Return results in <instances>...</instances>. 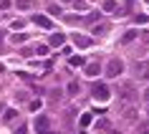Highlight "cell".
I'll return each instance as SVG.
<instances>
[{
    "instance_id": "cell-21",
    "label": "cell",
    "mask_w": 149,
    "mask_h": 134,
    "mask_svg": "<svg viewBox=\"0 0 149 134\" xmlns=\"http://www.w3.org/2000/svg\"><path fill=\"white\" fill-rule=\"evenodd\" d=\"M48 13H51V15H61V8H58V5H48Z\"/></svg>"
},
{
    "instance_id": "cell-8",
    "label": "cell",
    "mask_w": 149,
    "mask_h": 134,
    "mask_svg": "<svg viewBox=\"0 0 149 134\" xmlns=\"http://www.w3.org/2000/svg\"><path fill=\"white\" fill-rule=\"evenodd\" d=\"M33 23L40 25V28H53V23H51V18H48V15H33Z\"/></svg>"
},
{
    "instance_id": "cell-10",
    "label": "cell",
    "mask_w": 149,
    "mask_h": 134,
    "mask_svg": "<svg viewBox=\"0 0 149 134\" xmlns=\"http://www.w3.org/2000/svg\"><path fill=\"white\" fill-rule=\"evenodd\" d=\"M61 96H63V89H51L48 91V101H61Z\"/></svg>"
},
{
    "instance_id": "cell-1",
    "label": "cell",
    "mask_w": 149,
    "mask_h": 134,
    "mask_svg": "<svg viewBox=\"0 0 149 134\" xmlns=\"http://www.w3.org/2000/svg\"><path fill=\"white\" fill-rule=\"evenodd\" d=\"M91 96H94L96 101H106L111 96V89L106 86V84H101V81H96L94 86H91Z\"/></svg>"
},
{
    "instance_id": "cell-24",
    "label": "cell",
    "mask_w": 149,
    "mask_h": 134,
    "mask_svg": "<svg viewBox=\"0 0 149 134\" xmlns=\"http://www.w3.org/2000/svg\"><path fill=\"white\" fill-rule=\"evenodd\" d=\"M13 40H15V43H23V40H25V33H15V36H13Z\"/></svg>"
},
{
    "instance_id": "cell-12",
    "label": "cell",
    "mask_w": 149,
    "mask_h": 134,
    "mask_svg": "<svg viewBox=\"0 0 149 134\" xmlns=\"http://www.w3.org/2000/svg\"><path fill=\"white\" fill-rule=\"evenodd\" d=\"M101 8H104V13H114V10H116V3H114V0H106Z\"/></svg>"
},
{
    "instance_id": "cell-3",
    "label": "cell",
    "mask_w": 149,
    "mask_h": 134,
    "mask_svg": "<svg viewBox=\"0 0 149 134\" xmlns=\"http://www.w3.org/2000/svg\"><path fill=\"white\" fill-rule=\"evenodd\" d=\"M71 40H73L79 48H91V46H94V38H91V36H81V33H73Z\"/></svg>"
},
{
    "instance_id": "cell-25",
    "label": "cell",
    "mask_w": 149,
    "mask_h": 134,
    "mask_svg": "<svg viewBox=\"0 0 149 134\" xmlns=\"http://www.w3.org/2000/svg\"><path fill=\"white\" fill-rule=\"evenodd\" d=\"M15 134H28V126H18V129H15Z\"/></svg>"
},
{
    "instance_id": "cell-20",
    "label": "cell",
    "mask_w": 149,
    "mask_h": 134,
    "mask_svg": "<svg viewBox=\"0 0 149 134\" xmlns=\"http://www.w3.org/2000/svg\"><path fill=\"white\" fill-rule=\"evenodd\" d=\"M18 8H20V10H28V8H31V0H18Z\"/></svg>"
},
{
    "instance_id": "cell-13",
    "label": "cell",
    "mask_w": 149,
    "mask_h": 134,
    "mask_svg": "<svg viewBox=\"0 0 149 134\" xmlns=\"http://www.w3.org/2000/svg\"><path fill=\"white\" fill-rule=\"evenodd\" d=\"M66 91H68L71 96H76V94H79V91H81V89H79V81H71V84H68V89H66Z\"/></svg>"
},
{
    "instance_id": "cell-26",
    "label": "cell",
    "mask_w": 149,
    "mask_h": 134,
    "mask_svg": "<svg viewBox=\"0 0 149 134\" xmlns=\"http://www.w3.org/2000/svg\"><path fill=\"white\" fill-rule=\"evenodd\" d=\"M144 101L149 104V89H147V91H144Z\"/></svg>"
},
{
    "instance_id": "cell-7",
    "label": "cell",
    "mask_w": 149,
    "mask_h": 134,
    "mask_svg": "<svg viewBox=\"0 0 149 134\" xmlns=\"http://www.w3.org/2000/svg\"><path fill=\"white\" fill-rule=\"evenodd\" d=\"M84 73H86L88 79H96V76L101 73V66H99V63H88L86 68H84Z\"/></svg>"
},
{
    "instance_id": "cell-4",
    "label": "cell",
    "mask_w": 149,
    "mask_h": 134,
    "mask_svg": "<svg viewBox=\"0 0 149 134\" xmlns=\"http://www.w3.org/2000/svg\"><path fill=\"white\" fill-rule=\"evenodd\" d=\"M36 129H38V134H51L48 132V117L38 114V117H36Z\"/></svg>"
},
{
    "instance_id": "cell-31",
    "label": "cell",
    "mask_w": 149,
    "mask_h": 134,
    "mask_svg": "<svg viewBox=\"0 0 149 134\" xmlns=\"http://www.w3.org/2000/svg\"><path fill=\"white\" fill-rule=\"evenodd\" d=\"M147 3H149V0H147Z\"/></svg>"
},
{
    "instance_id": "cell-9",
    "label": "cell",
    "mask_w": 149,
    "mask_h": 134,
    "mask_svg": "<svg viewBox=\"0 0 149 134\" xmlns=\"http://www.w3.org/2000/svg\"><path fill=\"white\" fill-rule=\"evenodd\" d=\"M119 96H121V99H134V91H132V86H119Z\"/></svg>"
},
{
    "instance_id": "cell-30",
    "label": "cell",
    "mask_w": 149,
    "mask_h": 134,
    "mask_svg": "<svg viewBox=\"0 0 149 134\" xmlns=\"http://www.w3.org/2000/svg\"><path fill=\"white\" fill-rule=\"evenodd\" d=\"M147 111H149V104H147Z\"/></svg>"
},
{
    "instance_id": "cell-14",
    "label": "cell",
    "mask_w": 149,
    "mask_h": 134,
    "mask_svg": "<svg viewBox=\"0 0 149 134\" xmlns=\"http://www.w3.org/2000/svg\"><path fill=\"white\" fill-rule=\"evenodd\" d=\"M68 63H71V66H84V58H81V56H71Z\"/></svg>"
},
{
    "instance_id": "cell-18",
    "label": "cell",
    "mask_w": 149,
    "mask_h": 134,
    "mask_svg": "<svg viewBox=\"0 0 149 134\" xmlns=\"http://www.w3.org/2000/svg\"><path fill=\"white\" fill-rule=\"evenodd\" d=\"M79 121H81V126H88V124H91V114H84Z\"/></svg>"
},
{
    "instance_id": "cell-16",
    "label": "cell",
    "mask_w": 149,
    "mask_h": 134,
    "mask_svg": "<svg viewBox=\"0 0 149 134\" xmlns=\"http://www.w3.org/2000/svg\"><path fill=\"white\" fill-rule=\"evenodd\" d=\"M134 38H136V31H126L121 40H124V43H129V40H134Z\"/></svg>"
},
{
    "instance_id": "cell-27",
    "label": "cell",
    "mask_w": 149,
    "mask_h": 134,
    "mask_svg": "<svg viewBox=\"0 0 149 134\" xmlns=\"http://www.w3.org/2000/svg\"><path fill=\"white\" fill-rule=\"evenodd\" d=\"M141 129H149V121H144V124H141Z\"/></svg>"
},
{
    "instance_id": "cell-29",
    "label": "cell",
    "mask_w": 149,
    "mask_h": 134,
    "mask_svg": "<svg viewBox=\"0 0 149 134\" xmlns=\"http://www.w3.org/2000/svg\"><path fill=\"white\" fill-rule=\"evenodd\" d=\"M0 43H3V33H0Z\"/></svg>"
},
{
    "instance_id": "cell-22",
    "label": "cell",
    "mask_w": 149,
    "mask_h": 134,
    "mask_svg": "<svg viewBox=\"0 0 149 134\" xmlns=\"http://www.w3.org/2000/svg\"><path fill=\"white\" fill-rule=\"evenodd\" d=\"M76 117V106H68V111H66V119H73Z\"/></svg>"
},
{
    "instance_id": "cell-6",
    "label": "cell",
    "mask_w": 149,
    "mask_h": 134,
    "mask_svg": "<svg viewBox=\"0 0 149 134\" xmlns=\"http://www.w3.org/2000/svg\"><path fill=\"white\" fill-rule=\"evenodd\" d=\"M63 43H66V36H63V33H53V36L48 38V46L51 48H61Z\"/></svg>"
},
{
    "instance_id": "cell-2",
    "label": "cell",
    "mask_w": 149,
    "mask_h": 134,
    "mask_svg": "<svg viewBox=\"0 0 149 134\" xmlns=\"http://www.w3.org/2000/svg\"><path fill=\"white\" fill-rule=\"evenodd\" d=\"M121 71H124V63H121V58H111V61L106 63V68H104V73H106L109 79L121 76Z\"/></svg>"
},
{
    "instance_id": "cell-23",
    "label": "cell",
    "mask_w": 149,
    "mask_h": 134,
    "mask_svg": "<svg viewBox=\"0 0 149 134\" xmlns=\"http://www.w3.org/2000/svg\"><path fill=\"white\" fill-rule=\"evenodd\" d=\"M96 18H99V13H88V15H86V23H96Z\"/></svg>"
},
{
    "instance_id": "cell-5",
    "label": "cell",
    "mask_w": 149,
    "mask_h": 134,
    "mask_svg": "<svg viewBox=\"0 0 149 134\" xmlns=\"http://www.w3.org/2000/svg\"><path fill=\"white\" fill-rule=\"evenodd\" d=\"M134 76L136 79H149V63H136L134 66Z\"/></svg>"
},
{
    "instance_id": "cell-17",
    "label": "cell",
    "mask_w": 149,
    "mask_h": 134,
    "mask_svg": "<svg viewBox=\"0 0 149 134\" xmlns=\"http://www.w3.org/2000/svg\"><path fill=\"white\" fill-rule=\"evenodd\" d=\"M18 117V111L15 109H10V111H5V121H13V119Z\"/></svg>"
},
{
    "instance_id": "cell-11",
    "label": "cell",
    "mask_w": 149,
    "mask_h": 134,
    "mask_svg": "<svg viewBox=\"0 0 149 134\" xmlns=\"http://www.w3.org/2000/svg\"><path fill=\"white\" fill-rule=\"evenodd\" d=\"M106 31H111V25H106V23H99V25H94V33H96V36H104Z\"/></svg>"
},
{
    "instance_id": "cell-28",
    "label": "cell",
    "mask_w": 149,
    "mask_h": 134,
    "mask_svg": "<svg viewBox=\"0 0 149 134\" xmlns=\"http://www.w3.org/2000/svg\"><path fill=\"white\" fill-rule=\"evenodd\" d=\"M63 3H73V0H63Z\"/></svg>"
},
{
    "instance_id": "cell-19",
    "label": "cell",
    "mask_w": 149,
    "mask_h": 134,
    "mask_svg": "<svg viewBox=\"0 0 149 134\" xmlns=\"http://www.w3.org/2000/svg\"><path fill=\"white\" fill-rule=\"evenodd\" d=\"M48 48H51V46H36V53H38V56H46Z\"/></svg>"
},
{
    "instance_id": "cell-15",
    "label": "cell",
    "mask_w": 149,
    "mask_h": 134,
    "mask_svg": "<svg viewBox=\"0 0 149 134\" xmlns=\"http://www.w3.org/2000/svg\"><path fill=\"white\" fill-rule=\"evenodd\" d=\"M124 119H126V121H134V119H136V111H134V109H126L124 111Z\"/></svg>"
}]
</instances>
